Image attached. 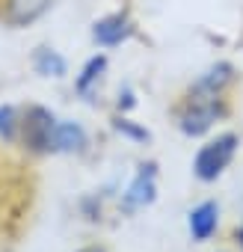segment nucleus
I'll list each match as a JSON object with an SVG mask.
<instances>
[{"label":"nucleus","instance_id":"obj_12","mask_svg":"<svg viewBox=\"0 0 243 252\" xmlns=\"http://www.w3.org/2000/svg\"><path fill=\"white\" fill-rule=\"evenodd\" d=\"M18 128H21V122H18V113H15V107H9V104H0V140L12 143V140H15V134H18Z\"/></svg>","mask_w":243,"mask_h":252},{"label":"nucleus","instance_id":"obj_4","mask_svg":"<svg viewBox=\"0 0 243 252\" xmlns=\"http://www.w3.org/2000/svg\"><path fill=\"white\" fill-rule=\"evenodd\" d=\"M157 196V166L154 163H143L134 175V181L128 184L125 196H122V208L125 211H137V208H146L152 205Z\"/></svg>","mask_w":243,"mask_h":252},{"label":"nucleus","instance_id":"obj_6","mask_svg":"<svg viewBox=\"0 0 243 252\" xmlns=\"http://www.w3.org/2000/svg\"><path fill=\"white\" fill-rule=\"evenodd\" d=\"M131 36H134V24H131V18L125 12H113V15L92 24V39L101 48H116L122 42H128Z\"/></svg>","mask_w":243,"mask_h":252},{"label":"nucleus","instance_id":"obj_9","mask_svg":"<svg viewBox=\"0 0 243 252\" xmlns=\"http://www.w3.org/2000/svg\"><path fill=\"white\" fill-rule=\"evenodd\" d=\"M231 80H234V68H231L228 63H216V65H211V68L196 80L193 89H199V92H211V95H222V89H225Z\"/></svg>","mask_w":243,"mask_h":252},{"label":"nucleus","instance_id":"obj_14","mask_svg":"<svg viewBox=\"0 0 243 252\" xmlns=\"http://www.w3.org/2000/svg\"><path fill=\"white\" fill-rule=\"evenodd\" d=\"M119 107H125V110L134 107V92H131V89H125V92L119 95Z\"/></svg>","mask_w":243,"mask_h":252},{"label":"nucleus","instance_id":"obj_8","mask_svg":"<svg viewBox=\"0 0 243 252\" xmlns=\"http://www.w3.org/2000/svg\"><path fill=\"white\" fill-rule=\"evenodd\" d=\"M187 225H190V237H193V240H208V237H213V231H216V225H219V208H216L213 202H202L199 208L190 211Z\"/></svg>","mask_w":243,"mask_h":252},{"label":"nucleus","instance_id":"obj_3","mask_svg":"<svg viewBox=\"0 0 243 252\" xmlns=\"http://www.w3.org/2000/svg\"><path fill=\"white\" fill-rule=\"evenodd\" d=\"M54 113L45 110V107H30L24 122H21V134H24V143L33 149V152H51V131H54Z\"/></svg>","mask_w":243,"mask_h":252},{"label":"nucleus","instance_id":"obj_16","mask_svg":"<svg viewBox=\"0 0 243 252\" xmlns=\"http://www.w3.org/2000/svg\"><path fill=\"white\" fill-rule=\"evenodd\" d=\"M83 252H101V249H83Z\"/></svg>","mask_w":243,"mask_h":252},{"label":"nucleus","instance_id":"obj_13","mask_svg":"<svg viewBox=\"0 0 243 252\" xmlns=\"http://www.w3.org/2000/svg\"><path fill=\"white\" fill-rule=\"evenodd\" d=\"M113 128L122 134V137H128V140H134V143H146L149 140V131L146 128H140L137 122H131V119H125V116H119V119H113Z\"/></svg>","mask_w":243,"mask_h":252},{"label":"nucleus","instance_id":"obj_5","mask_svg":"<svg viewBox=\"0 0 243 252\" xmlns=\"http://www.w3.org/2000/svg\"><path fill=\"white\" fill-rule=\"evenodd\" d=\"M57 0H3V18L9 27H30L36 24L42 15H48L54 9Z\"/></svg>","mask_w":243,"mask_h":252},{"label":"nucleus","instance_id":"obj_1","mask_svg":"<svg viewBox=\"0 0 243 252\" xmlns=\"http://www.w3.org/2000/svg\"><path fill=\"white\" fill-rule=\"evenodd\" d=\"M225 116V104H222V95H211V92H199L193 89L181 116H178V125L187 137H202L205 131H211V125Z\"/></svg>","mask_w":243,"mask_h":252},{"label":"nucleus","instance_id":"obj_15","mask_svg":"<svg viewBox=\"0 0 243 252\" xmlns=\"http://www.w3.org/2000/svg\"><path fill=\"white\" fill-rule=\"evenodd\" d=\"M237 237H240V246H243V225L237 228Z\"/></svg>","mask_w":243,"mask_h":252},{"label":"nucleus","instance_id":"obj_11","mask_svg":"<svg viewBox=\"0 0 243 252\" xmlns=\"http://www.w3.org/2000/svg\"><path fill=\"white\" fill-rule=\"evenodd\" d=\"M104 68H107V57H104V54L92 57V60L83 65V71L77 74V80H74V89H77L80 95H86V92L92 89V83H98V77L104 74Z\"/></svg>","mask_w":243,"mask_h":252},{"label":"nucleus","instance_id":"obj_10","mask_svg":"<svg viewBox=\"0 0 243 252\" xmlns=\"http://www.w3.org/2000/svg\"><path fill=\"white\" fill-rule=\"evenodd\" d=\"M33 68L42 74V77H62L68 71V63L62 54H57L54 48H39L33 54Z\"/></svg>","mask_w":243,"mask_h":252},{"label":"nucleus","instance_id":"obj_2","mask_svg":"<svg viewBox=\"0 0 243 252\" xmlns=\"http://www.w3.org/2000/svg\"><path fill=\"white\" fill-rule=\"evenodd\" d=\"M234 152H237V137L234 134H222V137L211 140L208 146H202L199 155H196V160H193L196 178L199 181H216L225 172V166L231 163Z\"/></svg>","mask_w":243,"mask_h":252},{"label":"nucleus","instance_id":"obj_7","mask_svg":"<svg viewBox=\"0 0 243 252\" xmlns=\"http://www.w3.org/2000/svg\"><path fill=\"white\" fill-rule=\"evenodd\" d=\"M86 131L77 122H57L51 131V152H83Z\"/></svg>","mask_w":243,"mask_h":252}]
</instances>
